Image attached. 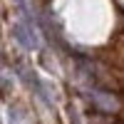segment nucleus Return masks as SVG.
Returning a JSON list of instances; mask_svg holds the SVG:
<instances>
[{"instance_id":"obj_1","label":"nucleus","mask_w":124,"mask_h":124,"mask_svg":"<svg viewBox=\"0 0 124 124\" xmlns=\"http://www.w3.org/2000/svg\"><path fill=\"white\" fill-rule=\"evenodd\" d=\"M13 35H15V40H17V42L23 45L25 50H35V47L40 45L35 30H32V23H27V25L17 23V25H13Z\"/></svg>"},{"instance_id":"obj_2","label":"nucleus","mask_w":124,"mask_h":124,"mask_svg":"<svg viewBox=\"0 0 124 124\" xmlns=\"http://www.w3.org/2000/svg\"><path fill=\"white\" fill-rule=\"evenodd\" d=\"M89 99L94 102L99 109H104V112H117L119 109L117 97L109 94V92H104V89H89Z\"/></svg>"}]
</instances>
